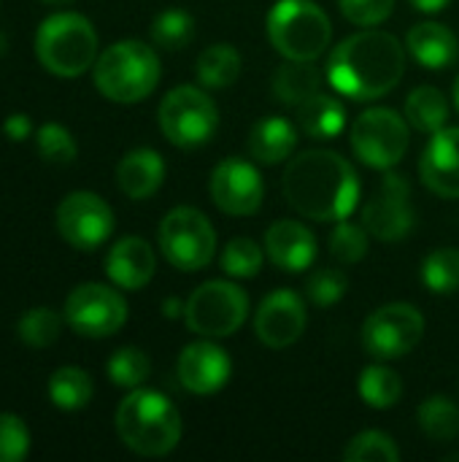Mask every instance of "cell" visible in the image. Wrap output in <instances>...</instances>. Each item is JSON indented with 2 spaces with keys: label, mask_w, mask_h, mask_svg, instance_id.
I'll use <instances>...</instances> for the list:
<instances>
[{
  "label": "cell",
  "mask_w": 459,
  "mask_h": 462,
  "mask_svg": "<svg viewBox=\"0 0 459 462\" xmlns=\"http://www.w3.org/2000/svg\"><path fill=\"white\" fill-rule=\"evenodd\" d=\"M249 317V295L233 282H206L184 303V322L203 338H227Z\"/></svg>",
  "instance_id": "obj_10"
},
{
  "label": "cell",
  "mask_w": 459,
  "mask_h": 462,
  "mask_svg": "<svg viewBox=\"0 0 459 462\" xmlns=\"http://www.w3.org/2000/svg\"><path fill=\"white\" fill-rule=\"evenodd\" d=\"M411 3H414V8H419L422 14H438V11L449 8L452 0H411Z\"/></svg>",
  "instance_id": "obj_43"
},
{
  "label": "cell",
  "mask_w": 459,
  "mask_h": 462,
  "mask_svg": "<svg viewBox=\"0 0 459 462\" xmlns=\"http://www.w3.org/2000/svg\"><path fill=\"white\" fill-rule=\"evenodd\" d=\"M349 290V279L338 268H317L306 282V295L314 306H335Z\"/></svg>",
  "instance_id": "obj_39"
},
{
  "label": "cell",
  "mask_w": 459,
  "mask_h": 462,
  "mask_svg": "<svg viewBox=\"0 0 459 462\" xmlns=\"http://www.w3.org/2000/svg\"><path fill=\"white\" fill-rule=\"evenodd\" d=\"M454 106H457V111H459V76H457V81H454Z\"/></svg>",
  "instance_id": "obj_46"
},
{
  "label": "cell",
  "mask_w": 459,
  "mask_h": 462,
  "mask_svg": "<svg viewBox=\"0 0 459 462\" xmlns=\"http://www.w3.org/2000/svg\"><path fill=\"white\" fill-rule=\"evenodd\" d=\"M341 14L357 27H376L395 11V0H338Z\"/></svg>",
  "instance_id": "obj_41"
},
{
  "label": "cell",
  "mask_w": 459,
  "mask_h": 462,
  "mask_svg": "<svg viewBox=\"0 0 459 462\" xmlns=\"http://www.w3.org/2000/svg\"><path fill=\"white\" fill-rule=\"evenodd\" d=\"M35 146H38V154L46 160V162H54V165H68L76 160V141L70 135L68 127L57 125V122H43L35 133Z\"/></svg>",
  "instance_id": "obj_38"
},
{
  "label": "cell",
  "mask_w": 459,
  "mask_h": 462,
  "mask_svg": "<svg viewBox=\"0 0 459 462\" xmlns=\"http://www.w3.org/2000/svg\"><path fill=\"white\" fill-rule=\"evenodd\" d=\"M406 119L414 130L419 133H438L446 127L449 122V100L438 87H417L409 97H406Z\"/></svg>",
  "instance_id": "obj_27"
},
{
  "label": "cell",
  "mask_w": 459,
  "mask_h": 462,
  "mask_svg": "<svg viewBox=\"0 0 459 462\" xmlns=\"http://www.w3.org/2000/svg\"><path fill=\"white\" fill-rule=\"evenodd\" d=\"M211 200L219 211L230 217H252L260 211L265 198V181L257 171V165L227 157L211 171Z\"/></svg>",
  "instance_id": "obj_15"
},
{
  "label": "cell",
  "mask_w": 459,
  "mask_h": 462,
  "mask_svg": "<svg viewBox=\"0 0 459 462\" xmlns=\"http://www.w3.org/2000/svg\"><path fill=\"white\" fill-rule=\"evenodd\" d=\"M222 271L233 279H252L260 273L262 268V249L254 238H233L225 249H222Z\"/></svg>",
  "instance_id": "obj_36"
},
{
  "label": "cell",
  "mask_w": 459,
  "mask_h": 462,
  "mask_svg": "<svg viewBox=\"0 0 459 462\" xmlns=\"http://www.w3.org/2000/svg\"><path fill=\"white\" fill-rule=\"evenodd\" d=\"M165 181V160L154 149H133L116 165V184L130 200L151 198Z\"/></svg>",
  "instance_id": "obj_22"
},
{
  "label": "cell",
  "mask_w": 459,
  "mask_h": 462,
  "mask_svg": "<svg viewBox=\"0 0 459 462\" xmlns=\"http://www.w3.org/2000/svg\"><path fill=\"white\" fill-rule=\"evenodd\" d=\"M176 376L187 393L208 398L225 390V384L233 376V363H230V355L219 344L195 341L184 346V352L179 355Z\"/></svg>",
  "instance_id": "obj_17"
},
{
  "label": "cell",
  "mask_w": 459,
  "mask_h": 462,
  "mask_svg": "<svg viewBox=\"0 0 459 462\" xmlns=\"http://www.w3.org/2000/svg\"><path fill=\"white\" fill-rule=\"evenodd\" d=\"M411 187L403 173H387L371 200L363 206V227L384 244L403 241L414 230Z\"/></svg>",
  "instance_id": "obj_13"
},
{
  "label": "cell",
  "mask_w": 459,
  "mask_h": 462,
  "mask_svg": "<svg viewBox=\"0 0 459 462\" xmlns=\"http://www.w3.org/2000/svg\"><path fill=\"white\" fill-rule=\"evenodd\" d=\"M298 125L314 141L338 138L346 127V108L338 97L317 92L298 106Z\"/></svg>",
  "instance_id": "obj_24"
},
{
  "label": "cell",
  "mask_w": 459,
  "mask_h": 462,
  "mask_svg": "<svg viewBox=\"0 0 459 462\" xmlns=\"http://www.w3.org/2000/svg\"><path fill=\"white\" fill-rule=\"evenodd\" d=\"M419 179L438 198L459 200V127L433 133L419 160Z\"/></svg>",
  "instance_id": "obj_18"
},
{
  "label": "cell",
  "mask_w": 459,
  "mask_h": 462,
  "mask_svg": "<svg viewBox=\"0 0 459 462\" xmlns=\"http://www.w3.org/2000/svg\"><path fill=\"white\" fill-rule=\"evenodd\" d=\"M162 135L179 149L206 146L219 130V108L208 92L192 84L173 87L157 111Z\"/></svg>",
  "instance_id": "obj_7"
},
{
  "label": "cell",
  "mask_w": 459,
  "mask_h": 462,
  "mask_svg": "<svg viewBox=\"0 0 459 462\" xmlns=\"http://www.w3.org/2000/svg\"><path fill=\"white\" fill-rule=\"evenodd\" d=\"M57 230L73 249L92 252L114 233V211L95 192H70L57 206Z\"/></svg>",
  "instance_id": "obj_14"
},
{
  "label": "cell",
  "mask_w": 459,
  "mask_h": 462,
  "mask_svg": "<svg viewBox=\"0 0 459 462\" xmlns=\"http://www.w3.org/2000/svg\"><path fill=\"white\" fill-rule=\"evenodd\" d=\"M116 436L141 457H165L181 441V414L154 390H133L116 409Z\"/></svg>",
  "instance_id": "obj_3"
},
{
  "label": "cell",
  "mask_w": 459,
  "mask_h": 462,
  "mask_svg": "<svg viewBox=\"0 0 459 462\" xmlns=\"http://www.w3.org/2000/svg\"><path fill=\"white\" fill-rule=\"evenodd\" d=\"M162 311H165V317H168V319H173V317L184 314V303H181L179 298H168V300L162 303Z\"/></svg>",
  "instance_id": "obj_44"
},
{
  "label": "cell",
  "mask_w": 459,
  "mask_h": 462,
  "mask_svg": "<svg viewBox=\"0 0 459 462\" xmlns=\"http://www.w3.org/2000/svg\"><path fill=\"white\" fill-rule=\"evenodd\" d=\"M265 254L279 271L300 273L317 260V236L295 219H279L265 230Z\"/></svg>",
  "instance_id": "obj_19"
},
{
  "label": "cell",
  "mask_w": 459,
  "mask_h": 462,
  "mask_svg": "<svg viewBox=\"0 0 459 462\" xmlns=\"http://www.w3.org/2000/svg\"><path fill=\"white\" fill-rule=\"evenodd\" d=\"M360 398L365 406L371 409H392L400 398H403V382L400 376L387 368V365H368L363 374H360Z\"/></svg>",
  "instance_id": "obj_30"
},
{
  "label": "cell",
  "mask_w": 459,
  "mask_h": 462,
  "mask_svg": "<svg viewBox=\"0 0 459 462\" xmlns=\"http://www.w3.org/2000/svg\"><path fill=\"white\" fill-rule=\"evenodd\" d=\"M160 57L143 41H116L95 60V87L114 103H138L160 84Z\"/></svg>",
  "instance_id": "obj_4"
},
{
  "label": "cell",
  "mask_w": 459,
  "mask_h": 462,
  "mask_svg": "<svg viewBox=\"0 0 459 462\" xmlns=\"http://www.w3.org/2000/svg\"><path fill=\"white\" fill-rule=\"evenodd\" d=\"M322 87V73L314 62L287 60L273 73V95L284 106H300Z\"/></svg>",
  "instance_id": "obj_25"
},
{
  "label": "cell",
  "mask_w": 459,
  "mask_h": 462,
  "mask_svg": "<svg viewBox=\"0 0 459 462\" xmlns=\"http://www.w3.org/2000/svg\"><path fill=\"white\" fill-rule=\"evenodd\" d=\"M298 146V130L284 116H265L249 133V154L260 165H279L292 157Z\"/></svg>",
  "instance_id": "obj_23"
},
{
  "label": "cell",
  "mask_w": 459,
  "mask_h": 462,
  "mask_svg": "<svg viewBox=\"0 0 459 462\" xmlns=\"http://www.w3.org/2000/svg\"><path fill=\"white\" fill-rule=\"evenodd\" d=\"M35 54L49 73L60 79H76L97 60V32L81 14H51L35 32Z\"/></svg>",
  "instance_id": "obj_5"
},
{
  "label": "cell",
  "mask_w": 459,
  "mask_h": 462,
  "mask_svg": "<svg viewBox=\"0 0 459 462\" xmlns=\"http://www.w3.org/2000/svg\"><path fill=\"white\" fill-rule=\"evenodd\" d=\"M419 428L430 441H454L459 436V409L446 395H430L417 411Z\"/></svg>",
  "instance_id": "obj_29"
},
{
  "label": "cell",
  "mask_w": 459,
  "mask_h": 462,
  "mask_svg": "<svg viewBox=\"0 0 459 462\" xmlns=\"http://www.w3.org/2000/svg\"><path fill=\"white\" fill-rule=\"evenodd\" d=\"M287 203L314 222H341L360 203L354 165L333 149H308L287 162L281 176Z\"/></svg>",
  "instance_id": "obj_1"
},
{
  "label": "cell",
  "mask_w": 459,
  "mask_h": 462,
  "mask_svg": "<svg viewBox=\"0 0 459 462\" xmlns=\"http://www.w3.org/2000/svg\"><path fill=\"white\" fill-rule=\"evenodd\" d=\"M422 282L436 295H452L459 290V249L444 246L427 254L422 263Z\"/></svg>",
  "instance_id": "obj_32"
},
{
  "label": "cell",
  "mask_w": 459,
  "mask_h": 462,
  "mask_svg": "<svg viewBox=\"0 0 459 462\" xmlns=\"http://www.w3.org/2000/svg\"><path fill=\"white\" fill-rule=\"evenodd\" d=\"M243 68L241 51L230 43H214L200 51L195 62V76L206 89H225L238 81Z\"/></svg>",
  "instance_id": "obj_26"
},
{
  "label": "cell",
  "mask_w": 459,
  "mask_h": 462,
  "mask_svg": "<svg viewBox=\"0 0 459 462\" xmlns=\"http://www.w3.org/2000/svg\"><path fill=\"white\" fill-rule=\"evenodd\" d=\"M368 230L363 225H354L349 219L335 222L330 233V254L341 265H354L368 254Z\"/></svg>",
  "instance_id": "obj_37"
},
{
  "label": "cell",
  "mask_w": 459,
  "mask_h": 462,
  "mask_svg": "<svg viewBox=\"0 0 459 462\" xmlns=\"http://www.w3.org/2000/svg\"><path fill=\"white\" fill-rule=\"evenodd\" d=\"M400 457L403 455L395 439L381 430H365L354 436L344 449V460L349 462H398Z\"/></svg>",
  "instance_id": "obj_35"
},
{
  "label": "cell",
  "mask_w": 459,
  "mask_h": 462,
  "mask_svg": "<svg viewBox=\"0 0 459 462\" xmlns=\"http://www.w3.org/2000/svg\"><path fill=\"white\" fill-rule=\"evenodd\" d=\"M157 241H160L165 260L184 273L203 271L216 257L214 225L203 211L192 206H179L168 211L165 219L160 222Z\"/></svg>",
  "instance_id": "obj_8"
},
{
  "label": "cell",
  "mask_w": 459,
  "mask_h": 462,
  "mask_svg": "<svg viewBox=\"0 0 459 462\" xmlns=\"http://www.w3.org/2000/svg\"><path fill=\"white\" fill-rule=\"evenodd\" d=\"M151 38L165 51H179L195 38V16L184 8H165L151 22Z\"/></svg>",
  "instance_id": "obj_31"
},
{
  "label": "cell",
  "mask_w": 459,
  "mask_h": 462,
  "mask_svg": "<svg viewBox=\"0 0 459 462\" xmlns=\"http://www.w3.org/2000/svg\"><path fill=\"white\" fill-rule=\"evenodd\" d=\"M425 336V317L411 303H387L363 322V346L387 363L406 357Z\"/></svg>",
  "instance_id": "obj_11"
},
{
  "label": "cell",
  "mask_w": 459,
  "mask_h": 462,
  "mask_svg": "<svg viewBox=\"0 0 459 462\" xmlns=\"http://www.w3.org/2000/svg\"><path fill=\"white\" fill-rule=\"evenodd\" d=\"M3 133H5V138H8V141L22 143V141H27V138H30V133H32V122H30V116H27V114H11V116H5V122H3Z\"/></svg>",
  "instance_id": "obj_42"
},
{
  "label": "cell",
  "mask_w": 459,
  "mask_h": 462,
  "mask_svg": "<svg viewBox=\"0 0 459 462\" xmlns=\"http://www.w3.org/2000/svg\"><path fill=\"white\" fill-rule=\"evenodd\" d=\"M406 51L430 70L452 68L459 57L457 35L441 22H419L406 35Z\"/></svg>",
  "instance_id": "obj_21"
},
{
  "label": "cell",
  "mask_w": 459,
  "mask_h": 462,
  "mask_svg": "<svg viewBox=\"0 0 459 462\" xmlns=\"http://www.w3.org/2000/svg\"><path fill=\"white\" fill-rule=\"evenodd\" d=\"M106 374H108L111 384L124 387V390H138L149 379L151 363H149L146 352H141L135 346H122L108 357Z\"/></svg>",
  "instance_id": "obj_34"
},
{
  "label": "cell",
  "mask_w": 459,
  "mask_h": 462,
  "mask_svg": "<svg viewBox=\"0 0 459 462\" xmlns=\"http://www.w3.org/2000/svg\"><path fill=\"white\" fill-rule=\"evenodd\" d=\"M60 330H62V319L54 309L49 306H35V309H27L22 317H19V325H16V333L19 338L32 346V349H46L51 346L57 338H60Z\"/></svg>",
  "instance_id": "obj_33"
},
{
  "label": "cell",
  "mask_w": 459,
  "mask_h": 462,
  "mask_svg": "<svg viewBox=\"0 0 459 462\" xmlns=\"http://www.w3.org/2000/svg\"><path fill=\"white\" fill-rule=\"evenodd\" d=\"M308 314L306 303L292 290H273L262 298L254 314V333L257 341L268 349H287L300 341L306 333Z\"/></svg>",
  "instance_id": "obj_16"
},
{
  "label": "cell",
  "mask_w": 459,
  "mask_h": 462,
  "mask_svg": "<svg viewBox=\"0 0 459 462\" xmlns=\"http://www.w3.org/2000/svg\"><path fill=\"white\" fill-rule=\"evenodd\" d=\"M41 3H46V5H70L73 0H41Z\"/></svg>",
  "instance_id": "obj_45"
},
{
  "label": "cell",
  "mask_w": 459,
  "mask_h": 462,
  "mask_svg": "<svg viewBox=\"0 0 459 462\" xmlns=\"http://www.w3.org/2000/svg\"><path fill=\"white\" fill-rule=\"evenodd\" d=\"M92 379L76 365L57 368L49 379V401L62 411H78L92 401Z\"/></svg>",
  "instance_id": "obj_28"
},
{
  "label": "cell",
  "mask_w": 459,
  "mask_h": 462,
  "mask_svg": "<svg viewBox=\"0 0 459 462\" xmlns=\"http://www.w3.org/2000/svg\"><path fill=\"white\" fill-rule=\"evenodd\" d=\"M154 271H157L154 249L149 246V241L138 236L119 238L106 257V273L122 290H133V292L143 290L154 279Z\"/></svg>",
  "instance_id": "obj_20"
},
{
  "label": "cell",
  "mask_w": 459,
  "mask_h": 462,
  "mask_svg": "<svg viewBox=\"0 0 459 462\" xmlns=\"http://www.w3.org/2000/svg\"><path fill=\"white\" fill-rule=\"evenodd\" d=\"M409 119L395 108H368L354 119L349 130L352 152L363 165L373 171H392L409 152Z\"/></svg>",
  "instance_id": "obj_9"
},
{
  "label": "cell",
  "mask_w": 459,
  "mask_h": 462,
  "mask_svg": "<svg viewBox=\"0 0 459 462\" xmlns=\"http://www.w3.org/2000/svg\"><path fill=\"white\" fill-rule=\"evenodd\" d=\"M265 30L271 46L284 60H319L333 38V24L325 8L314 0H276L268 11Z\"/></svg>",
  "instance_id": "obj_6"
},
{
  "label": "cell",
  "mask_w": 459,
  "mask_h": 462,
  "mask_svg": "<svg viewBox=\"0 0 459 462\" xmlns=\"http://www.w3.org/2000/svg\"><path fill=\"white\" fill-rule=\"evenodd\" d=\"M30 452V430L16 414H0V462H22Z\"/></svg>",
  "instance_id": "obj_40"
},
{
  "label": "cell",
  "mask_w": 459,
  "mask_h": 462,
  "mask_svg": "<svg viewBox=\"0 0 459 462\" xmlns=\"http://www.w3.org/2000/svg\"><path fill=\"white\" fill-rule=\"evenodd\" d=\"M406 73L403 43L384 30H360L327 57V81L349 100H376L392 92Z\"/></svg>",
  "instance_id": "obj_2"
},
{
  "label": "cell",
  "mask_w": 459,
  "mask_h": 462,
  "mask_svg": "<svg viewBox=\"0 0 459 462\" xmlns=\"http://www.w3.org/2000/svg\"><path fill=\"white\" fill-rule=\"evenodd\" d=\"M65 322L84 338H108L127 322V300L106 284H78L65 300Z\"/></svg>",
  "instance_id": "obj_12"
}]
</instances>
